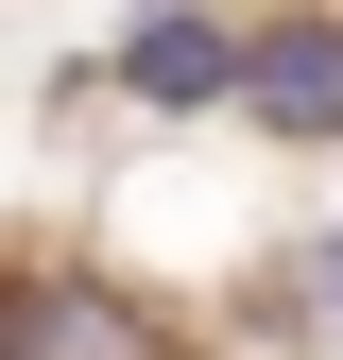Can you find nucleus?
Returning a JSON list of instances; mask_svg holds the SVG:
<instances>
[{
    "label": "nucleus",
    "instance_id": "nucleus-1",
    "mask_svg": "<svg viewBox=\"0 0 343 360\" xmlns=\"http://www.w3.org/2000/svg\"><path fill=\"white\" fill-rule=\"evenodd\" d=\"M240 103L275 120V138H343V18H275L240 52Z\"/></svg>",
    "mask_w": 343,
    "mask_h": 360
},
{
    "label": "nucleus",
    "instance_id": "nucleus-2",
    "mask_svg": "<svg viewBox=\"0 0 343 360\" xmlns=\"http://www.w3.org/2000/svg\"><path fill=\"white\" fill-rule=\"evenodd\" d=\"M0 360H155V326H138L120 292L52 275V292H18V309H0Z\"/></svg>",
    "mask_w": 343,
    "mask_h": 360
},
{
    "label": "nucleus",
    "instance_id": "nucleus-3",
    "mask_svg": "<svg viewBox=\"0 0 343 360\" xmlns=\"http://www.w3.org/2000/svg\"><path fill=\"white\" fill-rule=\"evenodd\" d=\"M120 86H138V103H224V86H240V34L189 18V0H155V18L120 34Z\"/></svg>",
    "mask_w": 343,
    "mask_h": 360
}]
</instances>
